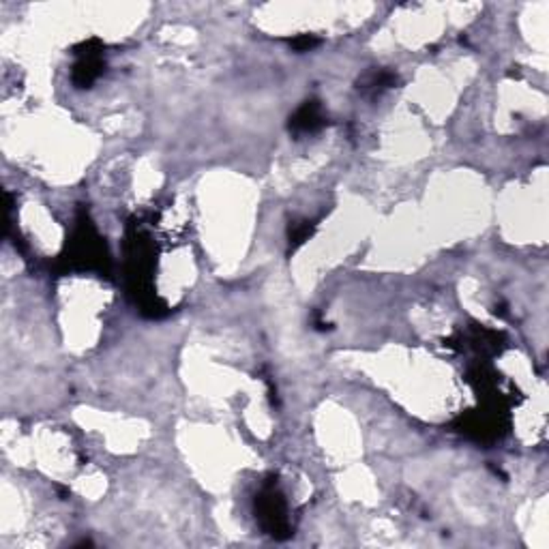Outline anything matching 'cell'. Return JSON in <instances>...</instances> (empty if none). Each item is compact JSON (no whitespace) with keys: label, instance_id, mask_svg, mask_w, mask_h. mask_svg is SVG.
Returning a JSON list of instances; mask_svg holds the SVG:
<instances>
[{"label":"cell","instance_id":"obj_1","mask_svg":"<svg viewBox=\"0 0 549 549\" xmlns=\"http://www.w3.org/2000/svg\"><path fill=\"white\" fill-rule=\"evenodd\" d=\"M322 123L320 112H318V103H305L298 114L292 118V129L294 131H312Z\"/></svg>","mask_w":549,"mask_h":549},{"label":"cell","instance_id":"obj_2","mask_svg":"<svg viewBox=\"0 0 549 549\" xmlns=\"http://www.w3.org/2000/svg\"><path fill=\"white\" fill-rule=\"evenodd\" d=\"M99 69H101V62L97 56L89 54L86 56L78 67H75V73H73V80L80 84V86H86V84H91L97 75H99Z\"/></svg>","mask_w":549,"mask_h":549}]
</instances>
